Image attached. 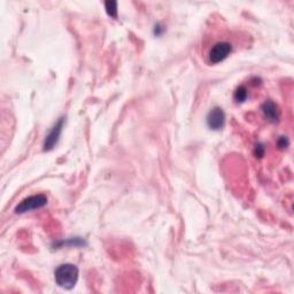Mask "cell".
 <instances>
[{"label":"cell","instance_id":"obj_1","mask_svg":"<svg viewBox=\"0 0 294 294\" xmlns=\"http://www.w3.org/2000/svg\"><path fill=\"white\" fill-rule=\"evenodd\" d=\"M79 270L78 268L71 263H65L59 266L54 271V279L58 286L65 289H71L75 287L78 280Z\"/></svg>","mask_w":294,"mask_h":294},{"label":"cell","instance_id":"obj_2","mask_svg":"<svg viewBox=\"0 0 294 294\" xmlns=\"http://www.w3.org/2000/svg\"><path fill=\"white\" fill-rule=\"evenodd\" d=\"M48 203V197L45 194H35L23 199L18 206L15 207L16 214H24V213L40 209Z\"/></svg>","mask_w":294,"mask_h":294},{"label":"cell","instance_id":"obj_3","mask_svg":"<svg viewBox=\"0 0 294 294\" xmlns=\"http://www.w3.org/2000/svg\"><path fill=\"white\" fill-rule=\"evenodd\" d=\"M232 52V45L228 41H217L208 52V60L213 65L224 61Z\"/></svg>","mask_w":294,"mask_h":294},{"label":"cell","instance_id":"obj_4","mask_svg":"<svg viewBox=\"0 0 294 294\" xmlns=\"http://www.w3.org/2000/svg\"><path fill=\"white\" fill-rule=\"evenodd\" d=\"M63 125H65V117H61L60 120L55 123L52 129H51V131L48 134V136L45 137L44 144H43L44 151H51L55 147V145L58 144L59 139H60Z\"/></svg>","mask_w":294,"mask_h":294},{"label":"cell","instance_id":"obj_5","mask_svg":"<svg viewBox=\"0 0 294 294\" xmlns=\"http://www.w3.org/2000/svg\"><path fill=\"white\" fill-rule=\"evenodd\" d=\"M207 125L211 130L219 131L222 129L225 124V114L221 107H214L207 114L206 117Z\"/></svg>","mask_w":294,"mask_h":294},{"label":"cell","instance_id":"obj_6","mask_svg":"<svg viewBox=\"0 0 294 294\" xmlns=\"http://www.w3.org/2000/svg\"><path fill=\"white\" fill-rule=\"evenodd\" d=\"M261 110H262L263 116L266 117L269 122L276 123L279 121L280 110L278 108V106H277L274 101L268 100L266 102H263L261 106Z\"/></svg>","mask_w":294,"mask_h":294},{"label":"cell","instance_id":"obj_7","mask_svg":"<svg viewBox=\"0 0 294 294\" xmlns=\"http://www.w3.org/2000/svg\"><path fill=\"white\" fill-rule=\"evenodd\" d=\"M247 96H248V93H247V89L244 87V85H241V87H239L236 91H234L233 99L237 104H241V102L246 101Z\"/></svg>","mask_w":294,"mask_h":294},{"label":"cell","instance_id":"obj_8","mask_svg":"<svg viewBox=\"0 0 294 294\" xmlns=\"http://www.w3.org/2000/svg\"><path fill=\"white\" fill-rule=\"evenodd\" d=\"M105 8H106V12H107V14L110 16V18H113V19L117 18V3L106 2Z\"/></svg>","mask_w":294,"mask_h":294},{"label":"cell","instance_id":"obj_9","mask_svg":"<svg viewBox=\"0 0 294 294\" xmlns=\"http://www.w3.org/2000/svg\"><path fill=\"white\" fill-rule=\"evenodd\" d=\"M288 145H289V140L287 137H284V136L279 137L278 140H277V146H278L280 150H284V148L288 147Z\"/></svg>","mask_w":294,"mask_h":294},{"label":"cell","instance_id":"obj_10","mask_svg":"<svg viewBox=\"0 0 294 294\" xmlns=\"http://www.w3.org/2000/svg\"><path fill=\"white\" fill-rule=\"evenodd\" d=\"M264 154V147L262 146L261 144H259L257 145V147H255V155H257V157H262Z\"/></svg>","mask_w":294,"mask_h":294},{"label":"cell","instance_id":"obj_11","mask_svg":"<svg viewBox=\"0 0 294 294\" xmlns=\"http://www.w3.org/2000/svg\"><path fill=\"white\" fill-rule=\"evenodd\" d=\"M163 31H164V28H163V27H161L160 24L155 25V30H154V32H155V35H156V36H160L161 33H162Z\"/></svg>","mask_w":294,"mask_h":294}]
</instances>
